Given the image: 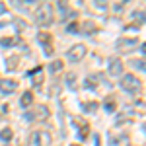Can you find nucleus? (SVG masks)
<instances>
[{
    "label": "nucleus",
    "mask_w": 146,
    "mask_h": 146,
    "mask_svg": "<svg viewBox=\"0 0 146 146\" xmlns=\"http://www.w3.org/2000/svg\"><path fill=\"white\" fill-rule=\"evenodd\" d=\"M94 29H96V25H94L92 22H86V23H84V31H86V33H88V31H94Z\"/></svg>",
    "instance_id": "nucleus-19"
},
{
    "label": "nucleus",
    "mask_w": 146,
    "mask_h": 146,
    "mask_svg": "<svg viewBox=\"0 0 146 146\" xmlns=\"http://www.w3.org/2000/svg\"><path fill=\"white\" fill-rule=\"evenodd\" d=\"M4 12H6V4H0V16H2Z\"/></svg>",
    "instance_id": "nucleus-23"
},
{
    "label": "nucleus",
    "mask_w": 146,
    "mask_h": 146,
    "mask_svg": "<svg viewBox=\"0 0 146 146\" xmlns=\"http://www.w3.org/2000/svg\"><path fill=\"white\" fill-rule=\"evenodd\" d=\"M66 31H68V33H74V31H78V23H70V25L66 27Z\"/></svg>",
    "instance_id": "nucleus-21"
},
{
    "label": "nucleus",
    "mask_w": 146,
    "mask_h": 146,
    "mask_svg": "<svg viewBox=\"0 0 146 146\" xmlns=\"http://www.w3.org/2000/svg\"><path fill=\"white\" fill-rule=\"evenodd\" d=\"M18 90V82L16 80H8V78H0V92L2 96H10Z\"/></svg>",
    "instance_id": "nucleus-6"
},
{
    "label": "nucleus",
    "mask_w": 146,
    "mask_h": 146,
    "mask_svg": "<svg viewBox=\"0 0 146 146\" xmlns=\"http://www.w3.org/2000/svg\"><path fill=\"white\" fill-rule=\"evenodd\" d=\"M86 53H88V49H86V45L84 43H78V45L70 47L66 53V58L72 62V64H76V62H80L84 56H86Z\"/></svg>",
    "instance_id": "nucleus-4"
},
{
    "label": "nucleus",
    "mask_w": 146,
    "mask_h": 146,
    "mask_svg": "<svg viewBox=\"0 0 146 146\" xmlns=\"http://www.w3.org/2000/svg\"><path fill=\"white\" fill-rule=\"evenodd\" d=\"M35 23L39 27H51L53 22H55V14H53V6L51 4H41L33 14Z\"/></svg>",
    "instance_id": "nucleus-1"
},
{
    "label": "nucleus",
    "mask_w": 146,
    "mask_h": 146,
    "mask_svg": "<svg viewBox=\"0 0 146 146\" xmlns=\"http://www.w3.org/2000/svg\"><path fill=\"white\" fill-rule=\"evenodd\" d=\"M72 146H78V144H72Z\"/></svg>",
    "instance_id": "nucleus-24"
},
{
    "label": "nucleus",
    "mask_w": 146,
    "mask_h": 146,
    "mask_svg": "<svg viewBox=\"0 0 146 146\" xmlns=\"http://www.w3.org/2000/svg\"><path fill=\"white\" fill-rule=\"evenodd\" d=\"M74 78H76V74H74V72H70V74L66 76V84H68V88H70V90H76V84H74Z\"/></svg>",
    "instance_id": "nucleus-15"
},
{
    "label": "nucleus",
    "mask_w": 146,
    "mask_h": 146,
    "mask_svg": "<svg viewBox=\"0 0 146 146\" xmlns=\"http://www.w3.org/2000/svg\"><path fill=\"white\" fill-rule=\"evenodd\" d=\"M136 45H138V39H127V37H123V39L117 41V47L121 51H129V47H136Z\"/></svg>",
    "instance_id": "nucleus-9"
},
{
    "label": "nucleus",
    "mask_w": 146,
    "mask_h": 146,
    "mask_svg": "<svg viewBox=\"0 0 146 146\" xmlns=\"http://www.w3.org/2000/svg\"><path fill=\"white\" fill-rule=\"evenodd\" d=\"M62 66H64V64H62V60H53V62L49 64V72H51V74H56V72H60V70H62Z\"/></svg>",
    "instance_id": "nucleus-12"
},
{
    "label": "nucleus",
    "mask_w": 146,
    "mask_h": 146,
    "mask_svg": "<svg viewBox=\"0 0 146 146\" xmlns=\"http://www.w3.org/2000/svg\"><path fill=\"white\" fill-rule=\"evenodd\" d=\"M84 86L90 90V88H96V76H88L86 78V82H84Z\"/></svg>",
    "instance_id": "nucleus-17"
},
{
    "label": "nucleus",
    "mask_w": 146,
    "mask_h": 146,
    "mask_svg": "<svg viewBox=\"0 0 146 146\" xmlns=\"http://www.w3.org/2000/svg\"><path fill=\"white\" fill-rule=\"evenodd\" d=\"M51 142H53L51 133H47V131H35V133L29 135L27 146H49Z\"/></svg>",
    "instance_id": "nucleus-3"
},
{
    "label": "nucleus",
    "mask_w": 146,
    "mask_h": 146,
    "mask_svg": "<svg viewBox=\"0 0 146 146\" xmlns=\"http://www.w3.org/2000/svg\"><path fill=\"white\" fill-rule=\"evenodd\" d=\"M133 66L138 68L140 72H144V58H140V60H135V62H133Z\"/></svg>",
    "instance_id": "nucleus-18"
},
{
    "label": "nucleus",
    "mask_w": 146,
    "mask_h": 146,
    "mask_svg": "<svg viewBox=\"0 0 146 146\" xmlns=\"http://www.w3.org/2000/svg\"><path fill=\"white\" fill-rule=\"evenodd\" d=\"M16 62H18V58H8V70H14Z\"/></svg>",
    "instance_id": "nucleus-22"
},
{
    "label": "nucleus",
    "mask_w": 146,
    "mask_h": 146,
    "mask_svg": "<svg viewBox=\"0 0 146 146\" xmlns=\"http://www.w3.org/2000/svg\"><path fill=\"white\" fill-rule=\"evenodd\" d=\"M82 109H86V111H96V109H98V103H96V101H92V103H82Z\"/></svg>",
    "instance_id": "nucleus-16"
},
{
    "label": "nucleus",
    "mask_w": 146,
    "mask_h": 146,
    "mask_svg": "<svg viewBox=\"0 0 146 146\" xmlns=\"http://www.w3.org/2000/svg\"><path fill=\"white\" fill-rule=\"evenodd\" d=\"M12 138H14V131H12L10 127H6V129L0 131V140H2V142H10Z\"/></svg>",
    "instance_id": "nucleus-11"
},
{
    "label": "nucleus",
    "mask_w": 146,
    "mask_h": 146,
    "mask_svg": "<svg viewBox=\"0 0 146 146\" xmlns=\"http://www.w3.org/2000/svg\"><path fill=\"white\" fill-rule=\"evenodd\" d=\"M105 109H107V111H115V101L113 100L105 101Z\"/></svg>",
    "instance_id": "nucleus-20"
},
{
    "label": "nucleus",
    "mask_w": 146,
    "mask_h": 146,
    "mask_svg": "<svg viewBox=\"0 0 146 146\" xmlns=\"http://www.w3.org/2000/svg\"><path fill=\"white\" fill-rule=\"evenodd\" d=\"M31 101H33L31 92H25V94L22 96V100H20V103H22V107H29V105H31Z\"/></svg>",
    "instance_id": "nucleus-13"
},
{
    "label": "nucleus",
    "mask_w": 146,
    "mask_h": 146,
    "mask_svg": "<svg viewBox=\"0 0 146 146\" xmlns=\"http://www.w3.org/2000/svg\"><path fill=\"white\" fill-rule=\"evenodd\" d=\"M16 43H18L16 37H2V39H0V45L2 47H14Z\"/></svg>",
    "instance_id": "nucleus-14"
},
{
    "label": "nucleus",
    "mask_w": 146,
    "mask_h": 146,
    "mask_svg": "<svg viewBox=\"0 0 146 146\" xmlns=\"http://www.w3.org/2000/svg\"><path fill=\"white\" fill-rule=\"evenodd\" d=\"M49 115H51V111L47 109L45 105H37L35 111L33 113H27L25 117L31 119V121H45V119H49Z\"/></svg>",
    "instance_id": "nucleus-5"
},
{
    "label": "nucleus",
    "mask_w": 146,
    "mask_h": 146,
    "mask_svg": "<svg viewBox=\"0 0 146 146\" xmlns=\"http://www.w3.org/2000/svg\"><path fill=\"white\" fill-rule=\"evenodd\" d=\"M109 74L111 76H123V60H119V58H113L111 62H109Z\"/></svg>",
    "instance_id": "nucleus-7"
},
{
    "label": "nucleus",
    "mask_w": 146,
    "mask_h": 146,
    "mask_svg": "<svg viewBox=\"0 0 146 146\" xmlns=\"http://www.w3.org/2000/svg\"><path fill=\"white\" fill-rule=\"evenodd\" d=\"M119 86L123 88L125 92H129V94H136V92L140 90V80L136 78L135 74H123L121 76V82H119Z\"/></svg>",
    "instance_id": "nucleus-2"
},
{
    "label": "nucleus",
    "mask_w": 146,
    "mask_h": 146,
    "mask_svg": "<svg viewBox=\"0 0 146 146\" xmlns=\"http://www.w3.org/2000/svg\"><path fill=\"white\" fill-rule=\"evenodd\" d=\"M39 41H41V45H43V47H45V49H43V51H45V55L47 56H51V55H53V45H51V37H49V35H43V33H41V35H39Z\"/></svg>",
    "instance_id": "nucleus-8"
},
{
    "label": "nucleus",
    "mask_w": 146,
    "mask_h": 146,
    "mask_svg": "<svg viewBox=\"0 0 146 146\" xmlns=\"http://www.w3.org/2000/svg\"><path fill=\"white\" fill-rule=\"evenodd\" d=\"M56 6H58V12H60V20H68V18H72V16H74V12L70 10L64 2H58Z\"/></svg>",
    "instance_id": "nucleus-10"
}]
</instances>
